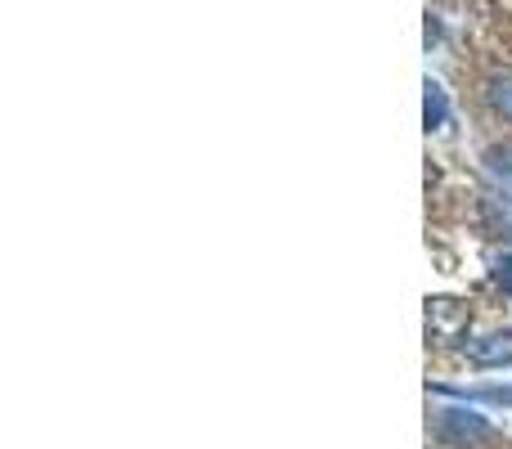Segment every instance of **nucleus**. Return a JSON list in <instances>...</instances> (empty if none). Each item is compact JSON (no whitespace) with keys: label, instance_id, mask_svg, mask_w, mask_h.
Returning <instances> with one entry per match:
<instances>
[{"label":"nucleus","instance_id":"nucleus-1","mask_svg":"<svg viewBox=\"0 0 512 449\" xmlns=\"http://www.w3.org/2000/svg\"><path fill=\"white\" fill-rule=\"evenodd\" d=\"M436 432H441L445 441H454V445H481V441L495 436V427H490V418L477 414V409H441Z\"/></svg>","mask_w":512,"mask_h":449},{"label":"nucleus","instance_id":"nucleus-2","mask_svg":"<svg viewBox=\"0 0 512 449\" xmlns=\"http://www.w3.org/2000/svg\"><path fill=\"white\" fill-rule=\"evenodd\" d=\"M468 360L481 364V369H504V364H512V333H490L481 342H472Z\"/></svg>","mask_w":512,"mask_h":449},{"label":"nucleus","instance_id":"nucleus-3","mask_svg":"<svg viewBox=\"0 0 512 449\" xmlns=\"http://www.w3.org/2000/svg\"><path fill=\"white\" fill-rule=\"evenodd\" d=\"M445 122H450V99H445V86L427 77V86H423V126L427 131H441Z\"/></svg>","mask_w":512,"mask_h":449},{"label":"nucleus","instance_id":"nucleus-4","mask_svg":"<svg viewBox=\"0 0 512 449\" xmlns=\"http://www.w3.org/2000/svg\"><path fill=\"white\" fill-rule=\"evenodd\" d=\"M486 99H490V108H495L504 122H512V68L495 72V77L486 81Z\"/></svg>","mask_w":512,"mask_h":449},{"label":"nucleus","instance_id":"nucleus-5","mask_svg":"<svg viewBox=\"0 0 512 449\" xmlns=\"http://www.w3.org/2000/svg\"><path fill=\"white\" fill-rule=\"evenodd\" d=\"M441 391H450V396H463V400H481V405H512V382H508V387H463V391L441 387Z\"/></svg>","mask_w":512,"mask_h":449},{"label":"nucleus","instance_id":"nucleus-6","mask_svg":"<svg viewBox=\"0 0 512 449\" xmlns=\"http://www.w3.org/2000/svg\"><path fill=\"white\" fill-rule=\"evenodd\" d=\"M486 167L495 180H504V189H512V144H495L486 149Z\"/></svg>","mask_w":512,"mask_h":449},{"label":"nucleus","instance_id":"nucleus-7","mask_svg":"<svg viewBox=\"0 0 512 449\" xmlns=\"http://www.w3.org/2000/svg\"><path fill=\"white\" fill-rule=\"evenodd\" d=\"M490 279L499 283V288L512 297V252H504V256H495V270H490Z\"/></svg>","mask_w":512,"mask_h":449}]
</instances>
